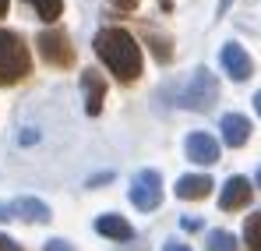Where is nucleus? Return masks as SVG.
<instances>
[{
  "mask_svg": "<svg viewBox=\"0 0 261 251\" xmlns=\"http://www.w3.org/2000/svg\"><path fill=\"white\" fill-rule=\"evenodd\" d=\"M95 53L120 82H134L141 75V46L124 29H102L95 36Z\"/></svg>",
  "mask_w": 261,
  "mask_h": 251,
  "instance_id": "obj_1",
  "label": "nucleus"
},
{
  "mask_svg": "<svg viewBox=\"0 0 261 251\" xmlns=\"http://www.w3.org/2000/svg\"><path fill=\"white\" fill-rule=\"evenodd\" d=\"M32 71V53L18 32H4L0 29V85L21 82Z\"/></svg>",
  "mask_w": 261,
  "mask_h": 251,
  "instance_id": "obj_2",
  "label": "nucleus"
},
{
  "mask_svg": "<svg viewBox=\"0 0 261 251\" xmlns=\"http://www.w3.org/2000/svg\"><path fill=\"white\" fill-rule=\"evenodd\" d=\"M216 99H219V82H216V75H212L208 67L194 71V78L176 92V103L187 106V110H212Z\"/></svg>",
  "mask_w": 261,
  "mask_h": 251,
  "instance_id": "obj_3",
  "label": "nucleus"
},
{
  "mask_svg": "<svg viewBox=\"0 0 261 251\" xmlns=\"http://www.w3.org/2000/svg\"><path fill=\"white\" fill-rule=\"evenodd\" d=\"M130 202L141 212L159 209L163 206V177L155 170H138L134 180H130Z\"/></svg>",
  "mask_w": 261,
  "mask_h": 251,
  "instance_id": "obj_4",
  "label": "nucleus"
},
{
  "mask_svg": "<svg viewBox=\"0 0 261 251\" xmlns=\"http://www.w3.org/2000/svg\"><path fill=\"white\" fill-rule=\"evenodd\" d=\"M36 46H39L43 60L53 64V67H71L74 64V46L64 36V29H46L43 36L36 39Z\"/></svg>",
  "mask_w": 261,
  "mask_h": 251,
  "instance_id": "obj_5",
  "label": "nucleus"
},
{
  "mask_svg": "<svg viewBox=\"0 0 261 251\" xmlns=\"http://www.w3.org/2000/svg\"><path fill=\"white\" fill-rule=\"evenodd\" d=\"M222 67L229 71L233 82H247V78L254 75V60L247 57V50H244L240 42H226V46H222Z\"/></svg>",
  "mask_w": 261,
  "mask_h": 251,
  "instance_id": "obj_6",
  "label": "nucleus"
},
{
  "mask_svg": "<svg viewBox=\"0 0 261 251\" xmlns=\"http://www.w3.org/2000/svg\"><path fill=\"white\" fill-rule=\"evenodd\" d=\"M187 159H191V163H201V167L219 163V142L212 134H205V131L187 134Z\"/></svg>",
  "mask_w": 261,
  "mask_h": 251,
  "instance_id": "obj_7",
  "label": "nucleus"
},
{
  "mask_svg": "<svg viewBox=\"0 0 261 251\" xmlns=\"http://www.w3.org/2000/svg\"><path fill=\"white\" fill-rule=\"evenodd\" d=\"M251 195H254V188H251L247 177H229L226 188H222V195H219V209H222V212L244 209V206L251 202Z\"/></svg>",
  "mask_w": 261,
  "mask_h": 251,
  "instance_id": "obj_8",
  "label": "nucleus"
},
{
  "mask_svg": "<svg viewBox=\"0 0 261 251\" xmlns=\"http://www.w3.org/2000/svg\"><path fill=\"white\" fill-rule=\"evenodd\" d=\"M219 127H222V142H226L229 149H244L247 138H251V121H247L244 113H226Z\"/></svg>",
  "mask_w": 261,
  "mask_h": 251,
  "instance_id": "obj_9",
  "label": "nucleus"
},
{
  "mask_svg": "<svg viewBox=\"0 0 261 251\" xmlns=\"http://www.w3.org/2000/svg\"><path fill=\"white\" fill-rule=\"evenodd\" d=\"M208 191H212V177H205V173H187V177L176 180V198L198 202V198H205Z\"/></svg>",
  "mask_w": 261,
  "mask_h": 251,
  "instance_id": "obj_10",
  "label": "nucleus"
},
{
  "mask_svg": "<svg viewBox=\"0 0 261 251\" xmlns=\"http://www.w3.org/2000/svg\"><path fill=\"white\" fill-rule=\"evenodd\" d=\"M11 212H14L18 219H25V223H49V219H53L49 206L39 202V198H18V202L11 206Z\"/></svg>",
  "mask_w": 261,
  "mask_h": 251,
  "instance_id": "obj_11",
  "label": "nucleus"
},
{
  "mask_svg": "<svg viewBox=\"0 0 261 251\" xmlns=\"http://www.w3.org/2000/svg\"><path fill=\"white\" fill-rule=\"evenodd\" d=\"M82 88H85V110L95 117L102 110V99H106V82L95 75V71H85L82 75Z\"/></svg>",
  "mask_w": 261,
  "mask_h": 251,
  "instance_id": "obj_12",
  "label": "nucleus"
},
{
  "mask_svg": "<svg viewBox=\"0 0 261 251\" xmlns=\"http://www.w3.org/2000/svg\"><path fill=\"white\" fill-rule=\"evenodd\" d=\"M95 230H99L102 237H110V241H130V237H134L130 223L124 219V216H113V212L99 216V219H95Z\"/></svg>",
  "mask_w": 261,
  "mask_h": 251,
  "instance_id": "obj_13",
  "label": "nucleus"
},
{
  "mask_svg": "<svg viewBox=\"0 0 261 251\" xmlns=\"http://www.w3.org/2000/svg\"><path fill=\"white\" fill-rule=\"evenodd\" d=\"M205 248L208 251H240V244H237V237H233L229 230H212Z\"/></svg>",
  "mask_w": 261,
  "mask_h": 251,
  "instance_id": "obj_14",
  "label": "nucleus"
},
{
  "mask_svg": "<svg viewBox=\"0 0 261 251\" xmlns=\"http://www.w3.org/2000/svg\"><path fill=\"white\" fill-rule=\"evenodd\" d=\"M244 241H247V251H261V212L247 216V223H244Z\"/></svg>",
  "mask_w": 261,
  "mask_h": 251,
  "instance_id": "obj_15",
  "label": "nucleus"
},
{
  "mask_svg": "<svg viewBox=\"0 0 261 251\" xmlns=\"http://www.w3.org/2000/svg\"><path fill=\"white\" fill-rule=\"evenodd\" d=\"M36 11H39V18L43 21H57L60 18V11H64V0H29Z\"/></svg>",
  "mask_w": 261,
  "mask_h": 251,
  "instance_id": "obj_16",
  "label": "nucleus"
},
{
  "mask_svg": "<svg viewBox=\"0 0 261 251\" xmlns=\"http://www.w3.org/2000/svg\"><path fill=\"white\" fill-rule=\"evenodd\" d=\"M148 42H152L155 57L166 64V60H170V39H166V36H159V32H148Z\"/></svg>",
  "mask_w": 261,
  "mask_h": 251,
  "instance_id": "obj_17",
  "label": "nucleus"
},
{
  "mask_svg": "<svg viewBox=\"0 0 261 251\" xmlns=\"http://www.w3.org/2000/svg\"><path fill=\"white\" fill-rule=\"evenodd\" d=\"M43 251H74V244L71 241H60V237H53V241H46Z\"/></svg>",
  "mask_w": 261,
  "mask_h": 251,
  "instance_id": "obj_18",
  "label": "nucleus"
},
{
  "mask_svg": "<svg viewBox=\"0 0 261 251\" xmlns=\"http://www.w3.org/2000/svg\"><path fill=\"white\" fill-rule=\"evenodd\" d=\"M0 251H25L14 237H7V234H0Z\"/></svg>",
  "mask_w": 261,
  "mask_h": 251,
  "instance_id": "obj_19",
  "label": "nucleus"
},
{
  "mask_svg": "<svg viewBox=\"0 0 261 251\" xmlns=\"http://www.w3.org/2000/svg\"><path fill=\"white\" fill-rule=\"evenodd\" d=\"M163 251H191V248H187V244H176V241H170V244H166Z\"/></svg>",
  "mask_w": 261,
  "mask_h": 251,
  "instance_id": "obj_20",
  "label": "nucleus"
},
{
  "mask_svg": "<svg viewBox=\"0 0 261 251\" xmlns=\"http://www.w3.org/2000/svg\"><path fill=\"white\" fill-rule=\"evenodd\" d=\"M113 4H117V7H127V11H130V7H138V0H113Z\"/></svg>",
  "mask_w": 261,
  "mask_h": 251,
  "instance_id": "obj_21",
  "label": "nucleus"
},
{
  "mask_svg": "<svg viewBox=\"0 0 261 251\" xmlns=\"http://www.w3.org/2000/svg\"><path fill=\"white\" fill-rule=\"evenodd\" d=\"M7 216H14V212H11V206H4V202H0V219H7Z\"/></svg>",
  "mask_w": 261,
  "mask_h": 251,
  "instance_id": "obj_22",
  "label": "nucleus"
},
{
  "mask_svg": "<svg viewBox=\"0 0 261 251\" xmlns=\"http://www.w3.org/2000/svg\"><path fill=\"white\" fill-rule=\"evenodd\" d=\"M229 4H233V0H219V14H226V11H229Z\"/></svg>",
  "mask_w": 261,
  "mask_h": 251,
  "instance_id": "obj_23",
  "label": "nucleus"
},
{
  "mask_svg": "<svg viewBox=\"0 0 261 251\" xmlns=\"http://www.w3.org/2000/svg\"><path fill=\"white\" fill-rule=\"evenodd\" d=\"M254 110H258V113H261V88H258V92H254Z\"/></svg>",
  "mask_w": 261,
  "mask_h": 251,
  "instance_id": "obj_24",
  "label": "nucleus"
},
{
  "mask_svg": "<svg viewBox=\"0 0 261 251\" xmlns=\"http://www.w3.org/2000/svg\"><path fill=\"white\" fill-rule=\"evenodd\" d=\"M7 4H11V0H0V18L7 14Z\"/></svg>",
  "mask_w": 261,
  "mask_h": 251,
  "instance_id": "obj_25",
  "label": "nucleus"
},
{
  "mask_svg": "<svg viewBox=\"0 0 261 251\" xmlns=\"http://www.w3.org/2000/svg\"><path fill=\"white\" fill-rule=\"evenodd\" d=\"M258 184H261V167H258Z\"/></svg>",
  "mask_w": 261,
  "mask_h": 251,
  "instance_id": "obj_26",
  "label": "nucleus"
}]
</instances>
